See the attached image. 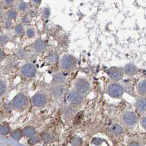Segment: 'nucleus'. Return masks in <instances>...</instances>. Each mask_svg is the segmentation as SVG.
<instances>
[{"label":"nucleus","mask_w":146,"mask_h":146,"mask_svg":"<svg viewBox=\"0 0 146 146\" xmlns=\"http://www.w3.org/2000/svg\"><path fill=\"white\" fill-rule=\"evenodd\" d=\"M27 102V97L24 94H18L14 98L13 103L17 107L24 106Z\"/></svg>","instance_id":"obj_8"},{"label":"nucleus","mask_w":146,"mask_h":146,"mask_svg":"<svg viewBox=\"0 0 146 146\" xmlns=\"http://www.w3.org/2000/svg\"><path fill=\"white\" fill-rule=\"evenodd\" d=\"M123 69L124 74L129 77H133L135 76L137 74L139 71L137 67L132 64H126Z\"/></svg>","instance_id":"obj_9"},{"label":"nucleus","mask_w":146,"mask_h":146,"mask_svg":"<svg viewBox=\"0 0 146 146\" xmlns=\"http://www.w3.org/2000/svg\"><path fill=\"white\" fill-rule=\"evenodd\" d=\"M18 8L21 11H25L27 8V4L24 2L21 1L18 5Z\"/></svg>","instance_id":"obj_23"},{"label":"nucleus","mask_w":146,"mask_h":146,"mask_svg":"<svg viewBox=\"0 0 146 146\" xmlns=\"http://www.w3.org/2000/svg\"><path fill=\"white\" fill-rule=\"evenodd\" d=\"M37 72L36 66L31 63L24 64L21 68V73L25 78H30L35 76Z\"/></svg>","instance_id":"obj_5"},{"label":"nucleus","mask_w":146,"mask_h":146,"mask_svg":"<svg viewBox=\"0 0 146 146\" xmlns=\"http://www.w3.org/2000/svg\"><path fill=\"white\" fill-rule=\"evenodd\" d=\"M109 78L113 81L118 82L122 80L124 75V69L119 67H112L107 71Z\"/></svg>","instance_id":"obj_3"},{"label":"nucleus","mask_w":146,"mask_h":146,"mask_svg":"<svg viewBox=\"0 0 146 146\" xmlns=\"http://www.w3.org/2000/svg\"><path fill=\"white\" fill-rule=\"evenodd\" d=\"M123 120L127 125H131L135 124L137 122V118L136 115L132 112H128L124 114Z\"/></svg>","instance_id":"obj_10"},{"label":"nucleus","mask_w":146,"mask_h":146,"mask_svg":"<svg viewBox=\"0 0 146 146\" xmlns=\"http://www.w3.org/2000/svg\"><path fill=\"white\" fill-rule=\"evenodd\" d=\"M8 18L10 19H14L17 17V11L14 8H11L7 12Z\"/></svg>","instance_id":"obj_16"},{"label":"nucleus","mask_w":146,"mask_h":146,"mask_svg":"<svg viewBox=\"0 0 146 146\" xmlns=\"http://www.w3.org/2000/svg\"><path fill=\"white\" fill-rule=\"evenodd\" d=\"M66 76L61 73H56L54 74L53 77L55 84H62L66 81Z\"/></svg>","instance_id":"obj_15"},{"label":"nucleus","mask_w":146,"mask_h":146,"mask_svg":"<svg viewBox=\"0 0 146 146\" xmlns=\"http://www.w3.org/2000/svg\"><path fill=\"white\" fill-rule=\"evenodd\" d=\"M90 84L89 81L84 78H80L76 81L74 88L76 91L82 94L88 93L90 89Z\"/></svg>","instance_id":"obj_2"},{"label":"nucleus","mask_w":146,"mask_h":146,"mask_svg":"<svg viewBox=\"0 0 146 146\" xmlns=\"http://www.w3.org/2000/svg\"><path fill=\"white\" fill-rule=\"evenodd\" d=\"M137 92L139 96L145 97L146 96V79L140 81L137 85Z\"/></svg>","instance_id":"obj_13"},{"label":"nucleus","mask_w":146,"mask_h":146,"mask_svg":"<svg viewBox=\"0 0 146 146\" xmlns=\"http://www.w3.org/2000/svg\"><path fill=\"white\" fill-rule=\"evenodd\" d=\"M110 130H111V131L114 133H120L123 131L122 127L117 124L113 125V126L111 127Z\"/></svg>","instance_id":"obj_17"},{"label":"nucleus","mask_w":146,"mask_h":146,"mask_svg":"<svg viewBox=\"0 0 146 146\" xmlns=\"http://www.w3.org/2000/svg\"><path fill=\"white\" fill-rule=\"evenodd\" d=\"M46 48V45L43 40L38 39L36 40L33 45V48L37 52H41Z\"/></svg>","instance_id":"obj_14"},{"label":"nucleus","mask_w":146,"mask_h":146,"mask_svg":"<svg viewBox=\"0 0 146 146\" xmlns=\"http://www.w3.org/2000/svg\"><path fill=\"white\" fill-rule=\"evenodd\" d=\"M142 125L143 126V127L146 129V117L142 120Z\"/></svg>","instance_id":"obj_27"},{"label":"nucleus","mask_w":146,"mask_h":146,"mask_svg":"<svg viewBox=\"0 0 146 146\" xmlns=\"http://www.w3.org/2000/svg\"><path fill=\"white\" fill-rule=\"evenodd\" d=\"M6 91V85L4 81L0 79V96L3 95Z\"/></svg>","instance_id":"obj_18"},{"label":"nucleus","mask_w":146,"mask_h":146,"mask_svg":"<svg viewBox=\"0 0 146 146\" xmlns=\"http://www.w3.org/2000/svg\"><path fill=\"white\" fill-rule=\"evenodd\" d=\"M58 60V55L56 53H52L48 57V60L49 63H55Z\"/></svg>","instance_id":"obj_19"},{"label":"nucleus","mask_w":146,"mask_h":146,"mask_svg":"<svg viewBox=\"0 0 146 146\" xmlns=\"http://www.w3.org/2000/svg\"><path fill=\"white\" fill-rule=\"evenodd\" d=\"M5 58V53L0 50V62H1Z\"/></svg>","instance_id":"obj_26"},{"label":"nucleus","mask_w":146,"mask_h":146,"mask_svg":"<svg viewBox=\"0 0 146 146\" xmlns=\"http://www.w3.org/2000/svg\"><path fill=\"white\" fill-rule=\"evenodd\" d=\"M5 3L6 4V6H10V5H12L14 3L13 1H9V0H7V1H5Z\"/></svg>","instance_id":"obj_25"},{"label":"nucleus","mask_w":146,"mask_h":146,"mask_svg":"<svg viewBox=\"0 0 146 146\" xmlns=\"http://www.w3.org/2000/svg\"><path fill=\"white\" fill-rule=\"evenodd\" d=\"M124 92V87L118 82L109 84L106 88V93L112 98H121Z\"/></svg>","instance_id":"obj_1"},{"label":"nucleus","mask_w":146,"mask_h":146,"mask_svg":"<svg viewBox=\"0 0 146 146\" xmlns=\"http://www.w3.org/2000/svg\"><path fill=\"white\" fill-rule=\"evenodd\" d=\"M46 97L42 93H37L33 97V104L37 106H41L46 102Z\"/></svg>","instance_id":"obj_11"},{"label":"nucleus","mask_w":146,"mask_h":146,"mask_svg":"<svg viewBox=\"0 0 146 146\" xmlns=\"http://www.w3.org/2000/svg\"><path fill=\"white\" fill-rule=\"evenodd\" d=\"M8 42V37L6 35H2L0 37V45L2 46L5 45V44H6Z\"/></svg>","instance_id":"obj_22"},{"label":"nucleus","mask_w":146,"mask_h":146,"mask_svg":"<svg viewBox=\"0 0 146 146\" xmlns=\"http://www.w3.org/2000/svg\"><path fill=\"white\" fill-rule=\"evenodd\" d=\"M67 99L71 104H80L83 102V94L76 91H73L70 92L68 94Z\"/></svg>","instance_id":"obj_7"},{"label":"nucleus","mask_w":146,"mask_h":146,"mask_svg":"<svg viewBox=\"0 0 146 146\" xmlns=\"http://www.w3.org/2000/svg\"><path fill=\"white\" fill-rule=\"evenodd\" d=\"M65 92V88L62 84H54L50 88V93L52 97L61 98Z\"/></svg>","instance_id":"obj_6"},{"label":"nucleus","mask_w":146,"mask_h":146,"mask_svg":"<svg viewBox=\"0 0 146 146\" xmlns=\"http://www.w3.org/2000/svg\"><path fill=\"white\" fill-rule=\"evenodd\" d=\"M17 54H18V56L20 58H25V57L26 52H25L23 50H18L17 51Z\"/></svg>","instance_id":"obj_24"},{"label":"nucleus","mask_w":146,"mask_h":146,"mask_svg":"<svg viewBox=\"0 0 146 146\" xmlns=\"http://www.w3.org/2000/svg\"><path fill=\"white\" fill-rule=\"evenodd\" d=\"M130 146H139L137 144H136V143H133Z\"/></svg>","instance_id":"obj_28"},{"label":"nucleus","mask_w":146,"mask_h":146,"mask_svg":"<svg viewBox=\"0 0 146 146\" xmlns=\"http://www.w3.org/2000/svg\"><path fill=\"white\" fill-rule=\"evenodd\" d=\"M23 27L21 24L17 25L15 28V32L17 35H20L23 33Z\"/></svg>","instance_id":"obj_21"},{"label":"nucleus","mask_w":146,"mask_h":146,"mask_svg":"<svg viewBox=\"0 0 146 146\" xmlns=\"http://www.w3.org/2000/svg\"><path fill=\"white\" fill-rule=\"evenodd\" d=\"M26 35L28 38H32L35 36V31L32 28H27L26 30Z\"/></svg>","instance_id":"obj_20"},{"label":"nucleus","mask_w":146,"mask_h":146,"mask_svg":"<svg viewBox=\"0 0 146 146\" xmlns=\"http://www.w3.org/2000/svg\"><path fill=\"white\" fill-rule=\"evenodd\" d=\"M137 109L140 112H146V97H139L136 102Z\"/></svg>","instance_id":"obj_12"},{"label":"nucleus","mask_w":146,"mask_h":146,"mask_svg":"<svg viewBox=\"0 0 146 146\" xmlns=\"http://www.w3.org/2000/svg\"><path fill=\"white\" fill-rule=\"evenodd\" d=\"M75 64L74 58L71 55H64L60 60V68L64 70H70L73 68Z\"/></svg>","instance_id":"obj_4"}]
</instances>
